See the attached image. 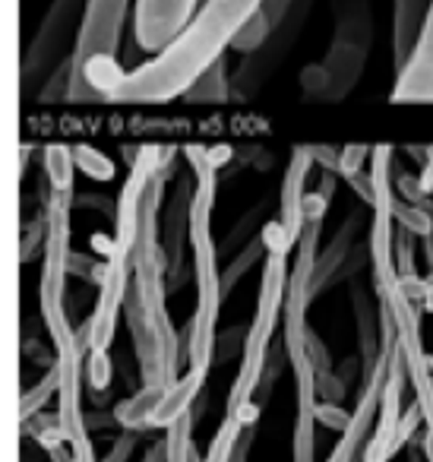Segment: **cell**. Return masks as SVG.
<instances>
[{
    "mask_svg": "<svg viewBox=\"0 0 433 462\" xmlns=\"http://www.w3.org/2000/svg\"><path fill=\"white\" fill-rule=\"evenodd\" d=\"M351 308H355V333H357V361H361V377L380 361L382 327H380V304L367 301L364 285L351 279Z\"/></svg>",
    "mask_w": 433,
    "mask_h": 462,
    "instance_id": "21",
    "label": "cell"
},
{
    "mask_svg": "<svg viewBox=\"0 0 433 462\" xmlns=\"http://www.w3.org/2000/svg\"><path fill=\"white\" fill-rule=\"evenodd\" d=\"M165 443H168V462H199L197 449H193V411L165 430Z\"/></svg>",
    "mask_w": 433,
    "mask_h": 462,
    "instance_id": "28",
    "label": "cell"
},
{
    "mask_svg": "<svg viewBox=\"0 0 433 462\" xmlns=\"http://www.w3.org/2000/svg\"><path fill=\"white\" fill-rule=\"evenodd\" d=\"M364 260H370V245H367V247H357V245H355V251L348 254L345 266L338 270L336 282H351V279H357V273L364 270Z\"/></svg>",
    "mask_w": 433,
    "mask_h": 462,
    "instance_id": "41",
    "label": "cell"
},
{
    "mask_svg": "<svg viewBox=\"0 0 433 462\" xmlns=\"http://www.w3.org/2000/svg\"><path fill=\"white\" fill-rule=\"evenodd\" d=\"M313 7H317V0H291V7L285 10L279 26L272 29V35L263 42V48L244 54L241 67H237L235 79H231V83H235V98L250 102V98H256L266 89L269 79H272L275 73L281 70V64L291 58L294 45H298L300 35H304L307 16H310Z\"/></svg>",
    "mask_w": 433,
    "mask_h": 462,
    "instance_id": "9",
    "label": "cell"
},
{
    "mask_svg": "<svg viewBox=\"0 0 433 462\" xmlns=\"http://www.w3.org/2000/svg\"><path fill=\"white\" fill-rule=\"evenodd\" d=\"M389 98L395 105H433V0L411 58L405 60L401 70H395V86Z\"/></svg>",
    "mask_w": 433,
    "mask_h": 462,
    "instance_id": "16",
    "label": "cell"
},
{
    "mask_svg": "<svg viewBox=\"0 0 433 462\" xmlns=\"http://www.w3.org/2000/svg\"><path fill=\"white\" fill-rule=\"evenodd\" d=\"M130 285V254L115 247L111 257H105V276L98 282V298L89 323V352H111L117 333V320L124 317V301H127Z\"/></svg>",
    "mask_w": 433,
    "mask_h": 462,
    "instance_id": "12",
    "label": "cell"
},
{
    "mask_svg": "<svg viewBox=\"0 0 433 462\" xmlns=\"http://www.w3.org/2000/svg\"><path fill=\"white\" fill-rule=\"evenodd\" d=\"M143 462H168V443L165 440H155L152 447L146 449Z\"/></svg>",
    "mask_w": 433,
    "mask_h": 462,
    "instance_id": "49",
    "label": "cell"
},
{
    "mask_svg": "<svg viewBox=\"0 0 433 462\" xmlns=\"http://www.w3.org/2000/svg\"><path fill=\"white\" fill-rule=\"evenodd\" d=\"M70 77H73V60H67V64H60L58 70L51 73V79L45 83V89L39 92L35 102H45V105L67 102V96H70Z\"/></svg>",
    "mask_w": 433,
    "mask_h": 462,
    "instance_id": "32",
    "label": "cell"
},
{
    "mask_svg": "<svg viewBox=\"0 0 433 462\" xmlns=\"http://www.w3.org/2000/svg\"><path fill=\"white\" fill-rule=\"evenodd\" d=\"M263 0H203L193 23L152 60L124 70L115 54H96L77 77H70L67 102L161 105L184 98V92L225 58Z\"/></svg>",
    "mask_w": 433,
    "mask_h": 462,
    "instance_id": "1",
    "label": "cell"
},
{
    "mask_svg": "<svg viewBox=\"0 0 433 462\" xmlns=\"http://www.w3.org/2000/svg\"><path fill=\"white\" fill-rule=\"evenodd\" d=\"M45 159V178L51 184V190L58 193H73V180H77V155H73V146H64V143H51L41 152Z\"/></svg>",
    "mask_w": 433,
    "mask_h": 462,
    "instance_id": "24",
    "label": "cell"
},
{
    "mask_svg": "<svg viewBox=\"0 0 433 462\" xmlns=\"http://www.w3.org/2000/svg\"><path fill=\"white\" fill-rule=\"evenodd\" d=\"M317 393L319 402H342L348 396V383L338 377V371H323L317 374Z\"/></svg>",
    "mask_w": 433,
    "mask_h": 462,
    "instance_id": "34",
    "label": "cell"
},
{
    "mask_svg": "<svg viewBox=\"0 0 433 462\" xmlns=\"http://www.w3.org/2000/svg\"><path fill=\"white\" fill-rule=\"evenodd\" d=\"M86 10H89V0H51L39 32L23 51L20 96L26 102L39 98V92L45 89V83L60 64L73 60L79 32H83Z\"/></svg>",
    "mask_w": 433,
    "mask_h": 462,
    "instance_id": "6",
    "label": "cell"
},
{
    "mask_svg": "<svg viewBox=\"0 0 433 462\" xmlns=\"http://www.w3.org/2000/svg\"><path fill=\"white\" fill-rule=\"evenodd\" d=\"M357 231H361V212H348L338 231L332 235V241L326 247H319L317 266H313V279H310V298H319L329 285H336L338 270L345 266L348 254L355 251L357 245Z\"/></svg>",
    "mask_w": 433,
    "mask_h": 462,
    "instance_id": "19",
    "label": "cell"
},
{
    "mask_svg": "<svg viewBox=\"0 0 433 462\" xmlns=\"http://www.w3.org/2000/svg\"><path fill=\"white\" fill-rule=\"evenodd\" d=\"M336 29L329 51L319 64L300 70V92L307 102H342L355 92L370 48L376 39L373 0H332Z\"/></svg>",
    "mask_w": 433,
    "mask_h": 462,
    "instance_id": "4",
    "label": "cell"
},
{
    "mask_svg": "<svg viewBox=\"0 0 433 462\" xmlns=\"http://www.w3.org/2000/svg\"><path fill=\"white\" fill-rule=\"evenodd\" d=\"M197 178L193 171H178L171 184V197L161 212V247L168 257V295L184 289L187 282V245H190V206Z\"/></svg>",
    "mask_w": 433,
    "mask_h": 462,
    "instance_id": "11",
    "label": "cell"
},
{
    "mask_svg": "<svg viewBox=\"0 0 433 462\" xmlns=\"http://www.w3.org/2000/svg\"><path fill=\"white\" fill-rule=\"evenodd\" d=\"M420 449H424V459L433 462V430L424 428V434H420Z\"/></svg>",
    "mask_w": 433,
    "mask_h": 462,
    "instance_id": "51",
    "label": "cell"
},
{
    "mask_svg": "<svg viewBox=\"0 0 433 462\" xmlns=\"http://www.w3.org/2000/svg\"><path fill=\"white\" fill-rule=\"evenodd\" d=\"M51 462H73V449H70V443L67 447H60V449H51Z\"/></svg>",
    "mask_w": 433,
    "mask_h": 462,
    "instance_id": "52",
    "label": "cell"
},
{
    "mask_svg": "<svg viewBox=\"0 0 433 462\" xmlns=\"http://www.w3.org/2000/svg\"><path fill=\"white\" fill-rule=\"evenodd\" d=\"M83 374H86V383H89V390H108L111 377H115L111 352H89V355H86Z\"/></svg>",
    "mask_w": 433,
    "mask_h": 462,
    "instance_id": "31",
    "label": "cell"
},
{
    "mask_svg": "<svg viewBox=\"0 0 433 462\" xmlns=\"http://www.w3.org/2000/svg\"><path fill=\"white\" fill-rule=\"evenodd\" d=\"M373 155V146H357V143H351V146H342V168H338V174L342 178H351V174H361L364 171V162Z\"/></svg>",
    "mask_w": 433,
    "mask_h": 462,
    "instance_id": "35",
    "label": "cell"
},
{
    "mask_svg": "<svg viewBox=\"0 0 433 462\" xmlns=\"http://www.w3.org/2000/svg\"><path fill=\"white\" fill-rule=\"evenodd\" d=\"M199 10V0H136L134 39L143 51L159 54L184 32Z\"/></svg>",
    "mask_w": 433,
    "mask_h": 462,
    "instance_id": "14",
    "label": "cell"
},
{
    "mask_svg": "<svg viewBox=\"0 0 433 462\" xmlns=\"http://www.w3.org/2000/svg\"><path fill=\"white\" fill-rule=\"evenodd\" d=\"M291 7V0H263V7H260V16L269 23V29L279 26V20L285 16V10Z\"/></svg>",
    "mask_w": 433,
    "mask_h": 462,
    "instance_id": "44",
    "label": "cell"
},
{
    "mask_svg": "<svg viewBox=\"0 0 433 462\" xmlns=\"http://www.w3.org/2000/svg\"><path fill=\"white\" fill-rule=\"evenodd\" d=\"M130 0H89L83 32H79L77 51H73V77L89 64L96 54H115L121 48V32L127 23Z\"/></svg>",
    "mask_w": 433,
    "mask_h": 462,
    "instance_id": "15",
    "label": "cell"
},
{
    "mask_svg": "<svg viewBox=\"0 0 433 462\" xmlns=\"http://www.w3.org/2000/svg\"><path fill=\"white\" fill-rule=\"evenodd\" d=\"M48 399H58V371H54V365L48 367V374L39 380V383L29 386V390L23 393V399H20V421H29V418H35L39 411H45Z\"/></svg>",
    "mask_w": 433,
    "mask_h": 462,
    "instance_id": "26",
    "label": "cell"
},
{
    "mask_svg": "<svg viewBox=\"0 0 433 462\" xmlns=\"http://www.w3.org/2000/svg\"><path fill=\"white\" fill-rule=\"evenodd\" d=\"M244 342H247V329H241V327H231L225 336H218V346H216V361H218V365L235 358L237 348L244 352Z\"/></svg>",
    "mask_w": 433,
    "mask_h": 462,
    "instance_id": "37",
    "label": "cell"
},
{
    "mask_svg": "<svg viewBox=\"0 0 433 462\" xmlns=\"http://www.w3.org/2000/svg\"><path fill=\"white\" fill-rule=\"evenodd\" d=\"M117 424V418H115V411H86V428L89 430H105V428H115Z\"/></svg>",
    "mask_w": 433,
    "mask_h": 462,
    "instance_id": "46",
    "label": "cell"
},
{
    "mask_svg": "<svg viewBox=\"0 0 433 462\" xmlns=\"http://www.w3.org/2000/svg\"><path fill=\"white\" fill-rule=\"evenodd\" d=\"M241 434H244V424L235 421V418H225V421L218 424L216 437H212L209 453H206L203 462H231L235 459V447H237V440H241Z\"/></svg>",
    "mask_w": 433,
    "mask_h": 462,
    "instance_id": "30",
    "label": "cell"
},
{
    "mask_svg": "<svg viewBox=\"0 0 433 462\" xmlns=\"http://www.w3.org/2000/svg\"><path fill=\"white\" fill-rule=\"evenodd\" d=\"M206 377H209V371H203V367H187L184 377H178L165 393H161L152 421H149V430H168L184 415H190V405L197 402V396L203 393Z\"/></svg>",
    "mask_w": 433,
    "mask_h": 462,
    "instance_id": "20",
    "label": "cell"
},
{
    "mask_svg": "<svg viewBox=\"0 0 433 462\" xmlns=\"http://www.w3.org/2000/svg\"><path fill=\"white\" fill-rule=\"evenodd\" d=\"M395 270L399 276H418V266H414V235L408 228L395 231Z\"/></svg>",
    "mask_w": 433,
    "mask_h": 462,
    "instance_id": "33",
    "label": "cell"
},
{
    "mask_svg": "<svg viewBox=\"0 0 433 462\" xmlns=\"http://www.w3.org/2000/svg\"><path fill=\"white\" fill-rule=\"evenodd\" d=\"M329 203H332V199H329V197H323L319 190L307 193V197H304V216H307V222H326V212H329Z\"/></svg>",
    "mask_w": 433,
    "mask_h": 462,
    "instance_id": "43",
    "label": "cell"
},
{
    "mask_svg": "<svg viewBox=\"0 0 433 462\" xmlns=\"http://www.w3.org/2000/svg\"><path fill=\"white\" fill-rule=\"evenodd\" d=\"M73 155H77V168L86 174L89 180H98V184H108V180H115V162L108 159V155L102 152V149L96 146H73Z\"/></svg>",
    "mask_w": 433,
    "mask_h": 462,
    "instance_id": "29",
    "label": "cell"
},
{
    "mask_svg": "<svg viewBox=\"0 0 433 462\" xmlns=\"http://www.w3.org/2000/svg\"><path fill=\"white\" fill-rule=\"evenodd\" d=\"M235 98V83L228 79V64L216 60L190 89L184 92V102L190 105H222V102H231Z\"/></svg>",
    "mask_w": 433,
    "mask_h": 462,
    "instance_id": "23",
    "label": "cell"
},
{
    "mask_svg": "<svg viewBox=\"0 0 433 462\" xmlns=\"http://www.w3.org/2000/svg\"><path fill=\"white\" fill-rule=\"evenodd\" d=\"M319 238H323V222H307L304 235H300L298 247H294V266L288 273V289H285V310H281V323H285V348H288V365L300 361L307 355V304L310 298V279L313 266L319 257Z\"/></svg>",
    "mask_w": 433,
    "mask_h": 462,
    "instance_id": "10",
    "label": "cell"
},
{
    "mask_svg": "<svg viewBox=\"0 0 433 462\" xmlns=\"http://www.w3.org/2000/svg\"><path fill=\"white\" fill-rule=\"evenodd\" d=\"M187 165L197 178L190 206V251H193V279H197V310L184 333V352L190 367L212 371L218 346V314H222L225 289L218 270V245L212 238V212L218 193V168L209 159V146H187Z\"/></svg>",
    "mask_w": 433,
    "mask_h": 462,
    "instance_id": "3",
    "label": "cell"
},
{
    "mask_svg": "<svg viewBox=\"0 0 433 462\" xmlns=\"http://www.w3.org/2000/svg\"><path fill=\"white\" fill-rule=\"evenodd\" d=\"M161 187L155 178L143 203L140 231L130 251V285L124 301L130 339H134L140 380L146 386H171L178 380L184 336L168 314V257L161 247Z\"/></svg>",
    "mask_w": 433,
    "mask_h": 462,
    "instance_id": "2",
    "label": "cell"
},
{
    "mask_svg": "<svg viewBox=\"0 0 433 462\" xmlns=\"http://www.w3.org/2000/svg\"><path fill=\"white\" fill-rule=\"evenodd\" d=\"M395 190L401 193V197L408 199V203H424L430 193H424V187H420V180L414 178V174L408 171H399L395 174Z\"/></svg>",
    "mask_w": 433,
    "mask_h": 462,
    "instance_id": "40",
    "label": "cell"
},
{
    "mask_svg": "<svg viewBox=\"0 0 433 462\" xmlns=\"http://www.w3.org/2000/svg\"><path fill=\"white\" fill-rule=\"evenodd\" d=\"M310 155H313V165H319L323 171H336L342 168V149L336 146H310Z\"/></svg>",
    "mask_w": 433,
    "mask_h": 462,
    "instance_id": "42",
    "label": "cell"
},
{
    "mask_svg": "<svg viewBox=\"0 0 433 462\" xmlns=\"http://www.w3.org/2000/svg\"><path fill=\"white\" fill-rule=\"evenodd\" d=\"M370 178H373V203H370V270H373V291L382 295L389 285L399 282L395 270V149L392 146H373L370 155Z\"/></svg>",
    "mask_w": 433,
    "mask_h": 462,
    "instance_id": "7",
    "label": "cell"
},
{
    "mask_svg": "<svg viewBox=\"0 0 433 462\" xmlns=\"http://www.w3.org/2000/svg\"><path fill=\"white\" fill-rule=\"evenodd\" d=\"M307 358H310V365L317 367V374L323 371H332V358H329V348H326V342L319 339L317 333H307Z\"/></svg>",
    "mask_w": 433,
    "mask_h": 462,
    "instance_id": "39",
    "label": "cell"
},
{
    "mask_svg": "<svg viewBox=\"0 0 433 462\" xmlns=\"http://www.w3.org/2000/svg\"><path fill=\"white\" fill-rule=\"evenodd\" d=\"M319 193L332 199V193H336V171H326L323 174V180H319Z\"/></svg>",
    "mask_w": 433,
    "mask_h": 462,
    "instance_id": "50",
    "label": "cell"
},
{
    "mask_svg": "<svg viewBox=\"0 0 433 462\" xmlns=\"http://www.w3.org/2000/svg\"><path fill=\"white\" fill-rule=\"evenodd\" d=\"M285 289H288V254H269L266 266H263V282L256 291V310L253 320L247 327V342L241 352V367L237 377L228 390V402H225V418H235L244 428L256 424L263 405L256 402L260 393V380L266 374V361L272 352L275 327L285 310Z\"/></svg>",
    "mask_w": 433,
    "mask_h": 462,
    "instance_id": "5",
    "label": "cell"
},
{
    "mask_svg": "<svg viewBox=\"0 0 433 462\" xmlns=\"http://www.w3.org/2000/svg\"><path fill=\"white\" fill-rule=\"evenodd\" d=\"M294 386H298V415H294V434H291V462H317V367L310 358H300L291 365Z\"/></svg>",
    "mask_w": 433,
    "mask_h": 462,
    "instance_id": "17",
    "label": "cell"
},
{
    "mask_svg": "<svg viewBox=\"0 0 433 462\" xmlns=\"http://www.w3.org/2000/svg\"><path fill=\"white\" fill-rule=\"evenodd\" d=\"M424 310H430L433 314V273L427 276V295H424Z\"/></svg>",
    "mask_w": 433,
    "mask_h": 462,
    "instance_id": "53",
    "label": "cell"
},
{
    "mask_svg": "<svg viewBox=\"0 0 433 462\" xmlns=\"http://www.w3.org/2000/svg\"><path fill=\"white\" fill-rule=\"evenodd\" d=\"M209 159H212V165H216V168H225L231 159H235V149H231L228 143H222V146H212L209 149Z\"/></svg>",
    "mask_w": 433,
    "mask_h": 462,
    "instance_id": "48",
    "label": "cell"
},
{
    "mask_svg": "<svg viewBox=\"0 0 433 462\" xmlns=\"http://www.w3.org/2000/svg\"><path fill=\"white\" fill-rule=\"evenodd\" d=\"M418 180H420V187H424V193L433 197V146H427V159H424V165H420Z\"/></svg>",
    "mask_w": 433,
    "mask_h": 462,
    "instance_id": "47",
    "label": "cell"
},
{
    "mask_svg": "<svg viewBox=\"0 0 433 462\" xmlns=\"http://www.w3.org/2000/svg\"><path fill=\"white\" fill-rule=\"evenodd\" d=\"M345 180H348V184H351V190H355L357 193V197H361L364 199V203H373V178H370V174H351V178H345Z\"/></svg>",
    "mask_w": 433,
    "mask_h": 462,
    "instance_id": "45",
    "label": "cell"
},
{
    "mask_svg": "<svg viewBox=\"0 0 433 462\" xmlns=\"http://www.w3.org/2000/svg\"><path fill=\"white\" fill-rule=\"evenodd\" d=\"M392 314L395 323V339H399V352L405 361L408 383L414 386V402L420 405L424 415V428L433 430V355L424 348V329H420V308L418 301L401 291V285H389L382 295H376Z\"/></svg>",
    "mask_w": 433,
    "mask_h": 462,
    "instance_id": "8",
    "label": "cell"
},
{
    "mask_svg": "<svg viewBox=\"0 0 433 462\" xmlns=\"http://www.w3.org/2000/svg\"><path fill=\"white\" fill-rule=\"evenodd\" d=\"M263 212H266V203H260V206H253V209L247 212V216L241 218V222L235 225V228L228 231V238L218 245V254L222 257H235V251H241V247H247L250 241L260 235V222H263Z\"/></svg>",
    "mask_w": 433,
    "mask_h": 462,
    "instance_id": "27",
    "label": "cell"
},
{
    "mask_svg": "<svg viewBox=\"0 0 433 462\" xmlns=\"http://www.w3.org/2000/svg\"><path fill=\"white\" fill-rule=\"evenodd\" d=\"M263 257H269L266 241H263V235H256V238L250 241L247 247H241V251H237L235 257L228 260V266L222 270V289H225V295H228V291L235 289V285L241 282V279L247 276V273L253 270V266L260 263Z\"/></svg>",
    "mask_w": 433,
    "mask_h": 462,
    "instance_id": "25",
    "label": "cell"
},
{
    "mask_svg": "<svg viewBox=\"0 0 433 462\" xmlns=\"http://www.w3.org/2000/svg\"><path fill=\"white\" fill-rule=\"evenodd\" d=\"M313 168V155L310 146H294L291 159H288L285 178H281V197H279V222L288 231L291 245L298 247L300 235L307 228V216H304V197H307V174Z\"/></svg>",
    "mask_w": 433,
    "mask_h": 462,
    "instance_id": "18",
    "label": "cell"
},
{
    "mask_svg": "<svg viewBox=\"0 0 433 462\" xmlns=\"http://www.w3.org/2000/svg\"><path fill=\"white\" fill-rule=\"evenodd\" d=\"M408 374H405V361H401L399 352V339L392 346V355H389V374H386V386H382V402H380V418H376V430L370 437L367 449H364L361 462H389L408 447L401 440V393H405Z\"/></svg>",
    "mask_w": 433,
    "mask_h": 462,
    "instance_id": "13",
    "label": "cell"
},
{
    "mask_svg": "<svg viewBox=\"0 0 433 462\" xmlns=\"http://www.w3.org/2000/svg\"><path fill=\"white\" fill-rule=\"evenodd\" d=\"M140 434L143 430H124L117 440H111V449L105 459L98 462H130V456L136 453V447H140Z\"/></svg>",
    "mask_w": 433,
    "mask_h": 462,
    "instance_id": "36",
    "label": "cell"
},
{
    "mask_svg": "<svg viewBox=\"0 0 433 462\" xmlns=\"http://www.w3.org/2000/svg\"><path fill=\"white\" fill-rule=\"evenodd\" d=\"M348 418H351V411H345L342 402H319L317 405V421L329 430H338V434H342Z\"/></svg>",
    "mask_w": 433,
    "mask_h": 462,
    "instance_id": "38",
    "label": "cell"
},
{
    "mask_svg": "<svg viewBox=\"0 0 433 462\" xmlns=\"http://www.w3.org/2000/svg\"><path fill=\"white\" fill-rule=\"evenodd\" d=\"M165 390L168 386L143 383V390H136L134 396H127L124 402L115 405L117 424H121L124 430H149V421H152V415H155V405H159V399Z\"/></svg>",
    "mask_w": 433,
    "mask_h": 462,
    "instance_id": "22",
    "label": "cell"
}]
</instances>
